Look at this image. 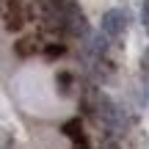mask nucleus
Returning a JSON list of instances; mask_svg holds the SVG:
<instances>
[{
  "instance_id": "f257e3e1",
  "label": "nucleus",
  "mask_w": 149,
  "mask_h": 149,
  "mask_svg": "<svg viewBox=\"0 0 149 149\" xmlns=\"http://www.w3.org/2000/svg\"><path fill=\"white\" fill-rule=\"evenodd\" d=\"M61 28H64L69 36H74V39H88L91 36L88 19L83 17V11H80L74 3H64V8H61Z\"/></svg>"
},
{
  "instance_id": "f03ea898",
  "label": "nucleus",
  "mask_w": 149,
  "mask_h": 149,
  "mask_svg": "<svg viewBox=\"0 0 149 149\" xmlns=\"http://www.w3.org/2000/svg\"><path fill=\"white\" fill-rule=\"evenodd\" d=\"M124 31H127V17H124V11L111 8V11H105V14H102V33H105L108 39L124 36Z\"/></svg>"
},
{
  "instance_id": "7ed1b4c3",
  "label": "nucleus",
  "mask_w": 149,
  "mask_h": 149,
  "mask_svg": "<svg viewBox=\"0 0 149 149\" xmlns=\"http://www.w3.org/2000/svg\"><path fill=\"white\" fill-rule=\"evenodd\" d=\"M22 25H25V17H22L19 0H11V3H8V11H6V28H8V31H19Z\"/></svg>"
},
{
  "instance_id": "20e7f679",
  "label": "nucleus",
  "mask_w": 149,
  "mask_h": 149,
  "mask_svg": "<svg viewBox=\"0 0 149 149\" xmlns=\"http://www.w3.org/2000/svg\"><path fill=\"white\" fill-rule=\"evenodd\" d=\"M14 53L19 55V58H31V55L36 53V39H33V36H25V39H19V42L14 44Z\"/></svg>"
},
{
  "instance_id": "39448f33",
  "label": "nucleus",
  "mask_w": 149,
  "mask_h": 149,
  "mask_svg": "<svg viewBox=\"0 0 149 149\" xmlns=\"http://www.w3.org/2000/svg\"><path fill=\"white\" fill-rule=\"evenodd\" d=\"M61 130H64V135H66V138H72V141L83 138V122H80V119H69Z\"/></svg>"
},
{
  "instance_id": "423d86ee",
  "label": "nucleus",
  "mask_w": 149,
  "mask_h": 149,
  "mask_svg": "<svg viewBox=\"0 0 149 149\" xmlns=\"http://www.w3.org/2000/svg\"><path fill=\"white\" fill-rule=\"evenodd\" d=\"M55 86H58L61 94H69V88H72V74L69 72H61L58 77H55Z\"/></svg>"
},
{
  "instance_id": "0eeeda50",
  "label": "nucleus",
  "mask_w": 149,
  "mask_h": 149,
  "mask_svg": "<svg viewBox=\"0 0 149 149\" xmlns=\"http://www.w3.org/2000/svg\"><path fill=\"white\" fill-rule=\"evenodd\" d=\"M44 55H47L50 61H55V58H61V55H66V47L64 44H47V47H44Z\"/></svg>"
},
{
  "instance_id": "6e6552de",
  "label": "nucleus",
  "mask_w": 149,
  "mask_h": 149,
  "mask_svg": "<svg viewBox=\"0 0 149 149\" xmlns=\"http://www.w3.org/2000/svg\"><path fill=\"white\" fill-rule=\"evenodd\" d=\"M72 149H91V144L86 141V135H83V138H77V141H74V146H72Z\"/></svg>"
},
{
  "instance_id": "1a4fd4ad",
  "label": "nucleus",
  "mask_w": 149,
  "mask_h": 149,
  "mask_svg": "<svg viewBox=\"0 0 149 149\" xmlns=\"http://www.w3.org/2000/svg\"><path fill=\"white\" fill-rule=\"evenodd\" d=\"M144 25H146V31H149V0H144Z\"/></svg>"
},
{
  "instance_id": "9d476101",
  "label": "nucleus",
  "mask_w": 149,
  "mask_h": 149,
  "mask_svg": "<svg viewBox=\"0 0 149 149\" xmlns=\"http://www.w3.org/2000/svg\"><path fill=\"white\" fill-rule=\"evenodd\" d=\"M144 66L149 69V50H146V55H144Z\"/></svg>"
}]
</instances>
